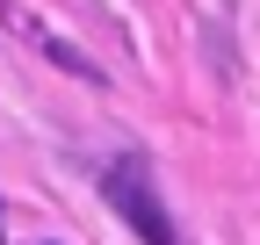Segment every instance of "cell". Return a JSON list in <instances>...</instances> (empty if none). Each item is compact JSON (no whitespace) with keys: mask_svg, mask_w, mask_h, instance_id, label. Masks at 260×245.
<instances>
[{"mask_svg":"<svg viewBox=\"0 0 260 245\" xmlns=\"http://www.w3.org/2000/svg\"><path fill=\"white\" fill-rule=\"evenodd\" d=\"M29 36H37V51H51V65H65V72H80V79H102V65H94V58H80L73 44H58V36H44V29H29Z\"/></svg>","mask_w":260,"mask_h":245,"instance_id":"7a4b0ae2","label":"cell"},{"mask_svg":"<svg viewBox=\"0 0 260 245\" xmlns=\"http://www.w3.org/2000/svg\"><path fill=\"white\" fill-rule=\"evenodd\" d=\"M109 209L138 231L145 245H174V224H167V202L152 195V166H145V151H123V159L109 166Z\"/></svg>","mask_w":260,"mask_h":245,"instance_id":"6da1fadb","label":"cell"}]
</instances>
